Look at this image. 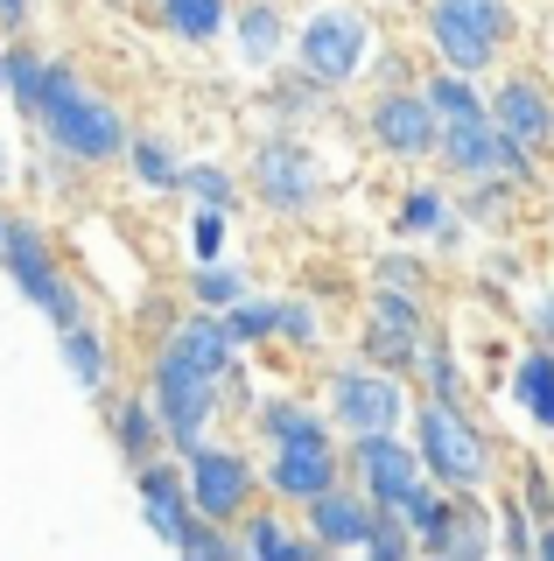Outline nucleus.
Instances as JSON below:
<instances>
[{
  "mask_svg": "<svg viewBox=\"0 0 554 561\" xmlns=\"http://www.w3.org/2000/svg\"><path fill=\"white\" fill-rule=\"evenodd\" d=\"M36 119H43V134L57 140V154H71V162H113V154H127V140H134L127 119H119L71 64H49V92H43Z\"/></svg>",
  "mask_w": 554,
  "mask_h": 561,
  "instance_id": "obj_1",
  "label": "nucleus"
},
{
  "mask_svg": "<svg viewBox=\"0 0 554 561\" xmlns=\"http://www.w3.org/2000/svg\"><path fill=\"white\" fill-rule=\"evenodd\" d=\"M512 35V8L506 0H428V43L449 70L477 78L498 57V43Z\"/></svg>",
  "mask_w": 554,
  "mask_h": 561,
  "instance_id": "obj_2",
  "label": "nucleus"
},
{
  "mask_svg": "<svg viewBox=\"0 0 554 561\" xmlns=\"http://www.w3.org/2000/svg\"><path fill=\"white\" fill-rule=\"evenodd\" d=\"M414 449H422V470L449 491H477L492 478V449H484V435L463 421L449 400H428L422 421H414Z\"/></svg>",
  "mask_w": 554,
  "mask_h": 561,
  "instance_id": "obj_3",
  "label": "nucleus"
},
{
  "mask_svg": "<svg viewBox=\"0 0 554 561\" xmlns=\"http://www.w3.org/2000/svg\"><path fill=\"white\" fill-rule=\"evenodd\" d=\"M366 43H372V28H366V14H358V8H344V0L316 8V14L302 22V43H296L302 78H316V84H351L358 70H366Z\"/></svg>",
  "mask_w": 554,
  "mask_h": 561,
  "instance_id": "obj_4",
  "label": "nucleus"
},
{
  "mask_svg": "<svg viewBox=\"0 0 554 561\" xmlns=\"http://www.w3.org/2000/svg\"><path fill=\"white\" fill-rule=\"evenodd\" d=\"M148 400H154V414H162V428H169V443H176V449L204 443V428L218 421V379H204L197 365L176 358V351H162V358H154Z\"/></svg>",
  "mask_w": 554,
  "mask_h": 561,
  "instance_id": "obj_5",
  "label": "nucleus"
},
{
  "mask_svg": "<svg viewBox=\"0 0 554 561\" xmlns=\"http://www.w3.org/2000/svg\"><path fill=\"white\" fill-rule=\"evenodd\" d=\"M331 414L344 435H379V428H401L407 393L386 365H351V373L331 379Z\"/></svg>",
  "mask_w": 554,
  "mask_h": 561,
  "instance_id": "obj_6",
  "label": "nucleus"
},
{
  "mask_svg": "<svg viewBox=\"0 0 554 561\" xmlns=\"http://www.w3.org/2000/svg\"><path fill=\"white\" fill-rule=\"evenodd\" d=\"M372 140L386 154H401V162H414V154H436L442 148V113L428 105V92L386 84V92L372 99Z\"/></svg>",
  "mask_w": 554,
  "mask_h": 561,
  "instance_id": "obj_7",
  "label": "nucleus"
},
{
  "mask_svg": "<svg viewBox=\"0 0 554 561\" xmlns=\"http://www.w3.org/2000/svg\"><path fill=\"white\" fill-rule=\"evenodd\" d=\"M189 491H197V513L232 526V513H246L253 499V463L239 449H218V443H189Z\"/></svg>",
  "mask_w": 554,
  "mask_h": 561,
  "instance_id": "obj_8",
  "label": "nucleus"
},
{
  "mask_svg": "<svg viewBox=\"0 0 554 561\" xmlns=\"http://www.w3.org/2000/svg\"><path fill=\"white\" fill-rule=\"evenodd\" d=\"M337 449H331V428H302V435H281L267 456V484L281 491V499H316V491L337 484Z\"/></svg>",
  "mask_w": 554,
  "mask_h": 561,
  "instance_id": "obj_9",
  "label": "nucleus"
},
{
  "mask_svg": "<svg viewBox=\"0 0 554 561\" xmlns=\"http://www.w3.org/2000/svg\"><path fill=\"white\" fill-rule=\"evenodd\" d=\"M316 162L296 148V140H267V148L253 154V197L267 210H281V218H302L309 204H316Z\"/></svg>",
  "mask_w": 554,
  "mask_h": 561,
  "instance_id": "obj_10",
  "label": "nucleus"
},
{
  "mask_svg": "<svg viewBox=\"0 0 554 561\" xmlns=\"http://www.w3.org/2000/svg\"><path fill=\"white\" fill-rule=\"evenodd\" d=\"M351 470H358V484H366L372 505H401V491L422 478V449H407L401 428L351 435Z\"/></svg>",
  "mask_w": 554,
  "mask_h": 561,
  "instance_id": "obj_11",
  "label": "nucleus"
},
{
  "mask_svg": "<svg viewBox=\"0 0 554 561\" xmlns=\"http://www.w3.org/2000/svg\"><path fill=\"white\" fill-rule=\"evenodd\" d=\"M0 260H8L14 288H22L36 309H49L64 295V274H57V260H49V239L28 218H8V232H0Z\"/></svg>",
  "mask_w": 554,
  "mask_h": 561,
  "instance_id": "obj_12",
  "label": "nucleus"
},
{
  "mask_svg": "<svg viewBox=\"0 0 554 561\" xmlns=\"http://www.w3.org/2000/svg\"><path fill=\"white\" fill-rule=\"evenodd\" d=\"M372 513L379 505L366 499V491H344V484H331V491H316V499H309V534L323 540V548H366V534H372Z\"/></svg>",
  "mask_w": 554,
  "mask_h": 561,
  "instance_id": "obj_13",
  "label": "nucleus"
},
{
  "mask_svg": "<svg viewBox=\"0 0 554 561\" xmlns=\"http://www.w3.org/2000/svg\"><path fill=\"white\" fill-rule=\"evenodd\" d=\"M141 505H148V526L176 548L183 526L197 519V491H189V478L176 463H141Z\"/></svg>",
  "mask_w": 554,
  "mask_h": 561,
  "instance_id": "obj_14",
  "label": "nucleus"
},
{
  "mask_svg": "<svg viewBox=\"0 0 554 561\" xmlns=\"http://www.w3.org/2000/svg\"><path fill=\"white\" fill-rule=\"evenodd\" d=\"M162 351H176V358L197 365L204 379H224V373H232V351H239V344H232V330H224L218 309H197V316H183V323L169 330Z\"/></svg>",
  "mask_w": 554,
  "mask_h": 561,
  "instance_id": "obj_15",
  "label": "nucleus"
},
{
  "mask_svg": "<svg viewBox=\"0 0 554 561\" xmlns=\"http://www.w3.org/2000/svg\"><path fill=\"white\" fill-rule=\"evenodd\" d=\"M492 119L512 140H527V148H547V140H554V105H547V92L533 78H506V84H498V92H492Z\"/></svg>",
  "mask_w": 554,
  "mask_h": 561,
  "instance_id": "obj_16",
  "label": "nucleus"
},
{
  "mask_svg": "<svg viewBox=\"0 0 554 561\" xmlns=\"http://www.w3.org/2000/svg\"><path fill=\"white\" fill-rule=\"evenodd\" d=\"M428 554H492V526H484V505H471V499H449L442 505V526L422 540Z\"/></svg>",
  "mask_w": 554,
  "mask_h": 561,
  "instance_id": "obj_17",
  "label": "nucleus"
},
{
  "mask_svg": "<svg viewBox=\"0 0 554 561\" xmlns=\"http://www.w3.org/2000/svg\"><path fill=\"white\" fill-rule=\"evenodd\" d=\"M239 554H253V561H323L331 548H323L316 534L296 540L274 513H253V519H246V540H239Z\"/></svg>",
  "mask_w": 554,
  "mask_h": 561,
  "instance_id": "obj_18",
  "label": "nucleus"
},
{
  "mask_svg": "<svg viewBox=\"0 0 554 561\" xmlns=\"http://www.w3.org/2000/svg\"><path fill=\"white\" fill-rule=\"evenodd\" d=\"M512 400H519L533 421H541V428H554V351H547V344L519 351V365H512Z\"/></svg>",
  "mask_w": 554,
  "mask_h": 561,
  "instance_id": "obj_19",
  "label": "nucleus"
},
{
  "mask_svg": "<svg viewBox=\"0 0 554 561\" xmlns=\"http://www.w3.org/2000/svg\"><path fill=\"white\" fill-rule=\"evenodd\" d=\"M113 435H119V456H127L134 470L154 463V449L169 443V428H162V414H154V400H119V414H113Z\"/></svg>",
  "mask_w": 554,
  "mask_h": 561,
  "instance_id": "obj_20",
  "label": "nucleus"
},
{
  "mask_svg": "<svg viewBox=\"0 0 554 561\" xmlns=\"http://www.w3.org/2000/svg\"><path fill=\"white\" fill-rule=\"evenodd\" d=\"M422 344H428V337H422L414 323H393V316L372 309V323H366V358H372V365H386V373L401 365V373H407V365L422 358Z\"/></svg>",
  "mask_w": 554,
  "mask_h": 561,
  "instance_id": "obj_21",
  "label": "nucleus"
},
{
  "mask_svg": "<svg viewBox=\"0 0 554 561\" xmlns=\"http://www.w3.org/2000/svg\"><path fill=\"white\" fill-rule=\"evenodd\" d=\"M239 49H246L253 64H274L288 49V22L274 0H253V8H239Z\"/></svg>",
  "mask_w": 554,
  "mask_h": 561,
  "instance_id": "obj_22",
  "label": "nucleus"
},
{
  "mask_svg": "<svg viewBox=\"0 0 554 561\" xmlns=\"http://www.w3.org/2000/svg\"><path fill=\"white\" fill-rule=\"evenodd\" d=\"M422 92H428V105L442 113V127H449V119H484V113H492V99H477L471 78H463V70H449V64L422 84Z\"/></svg>",
  "mask_w": 554,
  "mask_h": 561,
  "instance_id": "obj_23",
  "label": "nucleus"
},
{
  "mask_svg": "<svg viewBox=\"0 0 554 561\" xmlns=\"http://www.w3.org/2000/svg\"><path fill=\"white\" fill-rule=\"evenodd\" d=\"M43 92H49V57L8 49V99L22 105V119H36V113H43Z\"/></svg>",
  "mask_w": 554,
  "mask_h": 561,
  "instance_id": "obj_24",
  "label": "nucleus"
},
{
  "mask_svg": "<svg viewBox=\"0 0 554 561\" xmlns=\"http://www.w3.org/2000/svg\"><path fill=\"white\" fill-rule=\"evenodd\" d=\"M224 330H232V344H239V351L281 337V302H253V295H239V302L224 309Z\"/></svg>",
  "mask_w": 554,
  "mask_h": 561,
  "instance_id": "obj_25",
  "label": "nucleus"
},
{
  "mask_svg": "<svg viewBox=\"0 0 554 561\" xmlns=\"http://www.w3.org/2000/svg\"><path fill=\"white\" fill-rule=\"evenodd\" d=\"M127 162H134V175H141L148 190H183V169H176V154H169V140L134 134L127 140Z\"/></svg>",
  "mask_w": 554,
  "mask_h": 561,
  "instance_id": "obj_26",
  "label": "nucleus"
},
{
  "mask_svg": "<svg viewBox=\"0 0 554 561\" xmlns=\"http://www.w3.org/2000/svg\"><path fill=\"white\" fill-rule=\"evenodd\" d=\"M57 344H64V365H71V379L78 386H106V344H99V330H57Z\"/></svg>",
  "mask_w": 554,
  "mask_h": 561,
  "instance_id": "obj_27",
  "label": "nucleus"
},
{
  "mask_svg": "<svg viewBox=\"0 0 554 561\" xmlns=\"http://www.w3.org/2000/svg\"><path fill=\"white\" fill-rule=\"evenodd\" d=\"M162 22L183 35V43H211L224 28V0H162Z\"/></svg>",
  "mask_w": 554,
  "mask_h": 561,
  "instance_id": "obj_28",
  "label": "nucleus"
},
{
  "mask_svg": "<svg viewBox=\"0 0 554 561\" xmlns=\"http://www.w3.org/2000/svg\"><path fill=\"white\" fill-rule=\"evenodd\" d=\"M442 491L436 484H428V478H414L407 491H401V505H393V513H401L407 526H414V540H428V534H436V526H442Z\"/></svg>",
  "mask_w": 554,
  "mask_h": 561,
  "instance_id": "obj_29",
  "label": "nucleus"
},
{
  "mask_svg": "<svg viewBox=\"0 0 554 561\" xmlns=\"http://www.w3.org/2000/svg\"><path fill=\"white\" fill-rule=\"evenodd\" d=\"M422 540H414V526L393 513V505H379L372 513V534H366V554H379V561H401V554H414Z\"/></svg>",
  "mask_w": 554,
  "mask_h": 561,
  "instance_id": "obj_30",
  "label": "nucleus"
},
{
  "mask_svg": "<svg viewBox=\"0 0 554 561\" xmlns=\"http://www.w3.org/2000/svg\"><path fill=\"white\" fill-rule=\"evenodd\" d=\"M189 288H197V302H204V309H232L239 295H246V274H239V267H218V260H204Z\"/></svg>",
  "mask_w": 554,
  "mask_h": 561,
  "instance_id": "obj_31",
  "label": "nucleus"
},
{
  "mask_svg": "<svg viewBox=\"0 0 554 561\" xmlns=\"http://www.w3.org/2000/svg\"><path fill=\"white\" fill-rule=\"evenodd\" d=\"M183 190L197 204H218V210H239V183L224 169H211V162H197V169H183Z\"/></svg>",
  "mask_w": 554,
  "mask_h": 561,
  "instance_id": "obj_32",
  "label": "nucleus"
},
{
  "mask_svg": "<svg viewBox=\"0 0 554 561\" xmlns=\"http://www.w3.org/2000/svg\"><path fill=\"white\" fill-rule=\"evenodd\" d=\"M176 554H204V561H232V554H239V540H232V534H218V519H204V513H197V519L183 526Z\"/></svg>",
  "mask_w": 554,
  "mask_h": 561,
  "instance_id": "obj_33",
  "label": "nucleus"
},
{
  "mask_svg": "<svg viewBox=\"0 0 554 561\" xmlns=\"http://www.w3.org/2000/svg\"><path fill=\"white\" fill-rule=\"evenodd\" d=\"M442 225H449L442 190H407V204H401V232H442Z\"/></svg>",
  "mask_w": 554,
  "mask_h": 561,
  "instance_id": "obj_34",
  "label": "nucleus"
},
{
  "mask_svg": "<svg viewBox=\"0 0 554 561\" xmlns=\"http://www.w3.org/2000/svg\"><path fill=\"white\" fill-rule=\"evenodd\" d=\"M259 428H267V443H281V435H302V428H323L309 408H296V400H267L259 408Z\"/></svg>",
  "mask_w": 554,
  "mask_h": 561,
  "instance_id": "obj_35",
  "label": "nucleus"
},
{
  "mask_svg": "<svg viewBox=\"0 0 554 561\" xmlns=\"http://www.w3.org/2000/svg\"><path fill=\"white\" fill-rule=\"evenodd\" d=\"M224 218H232V210H218V204H204L197 218H189V245H197V260L224 253Z\"/></svg>",
  "mask_w": 554,
  "mask_h": 561,
  "instance_id": "obj_36",
  "label": "nucleus"
},
{
  "mask_svg": "<svg viewBox=\"0 0 554 561\" xmlns=\"http://www.w3.org/2000/svg\"><path fill=\"white\" fill-rule=\"evenodd\" d=\"M281 337L288 344H316V309H309V302H281Z\"/></svg>",
  "mask_w": 554,
  "mask_h": 561,
  "instance_id": "obj_37",
  "label": "nucleus"
},
{
  "mask_svg": "<svg viewBox=\"0 0 554 561\" xmlns=\"http://www.w3.org/2000/svg\"><path fill=\"white\" fill-rule=\"evenodd\" d=\"M379 288H422V267H414V260H379Z\"/></svg>",
  "mask_w": 554,
  "mask_h": 561,
  "instance_id": "obj_38",
  "label": "nucleus"
},
{
  "mask_svg": "<svg viewBox=\"0 0 554 561\" xmlns=\"http://www.w3.org/2000/svg\"><path fill=\"white\" fill-rule=\"evenodd\" d=\"M519 484H527V513H533V519H554V491H547V478H541V470H527Z\"/></svg>",
  "mask_w": 554,
  "mask_h": 561,
  "instance_id": "obj_39",
  "label": "nucleus"
},
{
  "mask_svg": "<svg viewBox=\"0 0 554 561\" xmlns=\"http://www.w3.org/2000/svg\"><path fill=\"white\" fill-rule=\"evenodd\" d=\"M533 540H541V534H527V513L512 505V513H506V548L512 554H533Z\"/></svg>",
  "mask_w": 554,
  "mask_h": 561,
  "instance_id": "obj_40",
  "label": "nucleus"
},
{
  "mask_svg": "<svg viewBox=\"0 0 554 561\" xmlns=\"http://www.w3.org/2000/svg\"><path fill=\"white\" fill-rule=\"evenodd\" d=\"M28 22V0H0V28H22Z\"/></svg>",
  "mask_w": 554,
  "mask_h": 561,
  "instance_id": "obj_41",
  "label": "nucleus"
},
{
  "mask_svg": "<svg viewBox=\"0 0 554 561\" xmlns=\"http://www.w3.org/2000/svg\"><path fill=\"white\" fill-rule=\"evenodd\" d=\"M533 554H547V561H554V526H547V534H541V540H533Z\"/></svg>",
  "mask_w": 554,
  "mask_h": 561,
  "instance_id": "obj_42",
  "label": "nucleus"
},
{
  "mask_svg": "<svg viewBox=\"0 0 554 561\" xmlns=\"http://www.w3.org/2000/svg\"><path fill=\"white\" fill-rule=\"evenodd\" d=\"M541 337H554V302H541Z\"/></svg>",
  "mask_w": 554,
  "mask_h": 561,
  "instance_id": "obj_43",
  "label": "nucleus"
},
{
  "mask_svg": "<svg viewBox=\"0 0 554 561\" xmlns=\"http://www.w3.org/2000/svg\"><path fill=\"white\" fill-rule=\"evenodd\" d=\"M0 99H8V49H0Z\"/></svg>",
  "mask_w": 554,
  "mask_h": 561,
  "instance_id": "obj_44",
  "label": "nucleus"
},
{
  "mask_svg": "<svg viewBox=\"0 0 554 561\" xmlns=\"http://www.w3.org/2000/svg\"><path fill=\"white\" fill-rule=\"evenodd\" d=\"M0 183H8V148H0Z\"/></svg>",
  "mask_w": 554,
  "mask_h": 561,
  "instance_id": "obj_45",
  "label": "nucleus"
},
{
  "mask_svg": "<svg viewBox=\"0 0 554 561\" xmlns=\"http://www.w3.org/2000/svg\"><path fill=\"white\" fill-rule=\"evenodd\" d=\"M0 232H8V210H0Z\"/></svg>",
  "mask_w": 554,
  "mask_h": 561,
  "instance_id": "obj_46",
  "label": "nucleus"
}]
</instances>
